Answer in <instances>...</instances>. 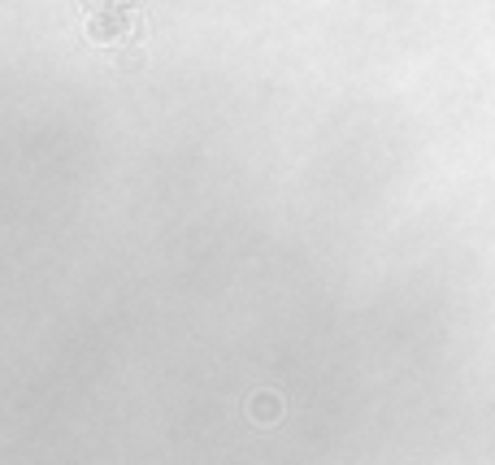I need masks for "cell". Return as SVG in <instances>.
Instances as JSON below:
<instances>
[{"instance_id": "cell-1", "label": "cell", "mask_w": 495, "mask_h": 465, "mask_svg": "<svg viewBox=\"0 0 495 465\" xmlns=\"http://www.w3.org/2000/svg\"><path fill=\"white\" fill-rule=\"evenodd\" d=\"M131 27H135L131 9H122V4H104V9H96V13H92L88 35H92V40H100V44H113V40H122Z\"/></svg>"}]
</instances>
